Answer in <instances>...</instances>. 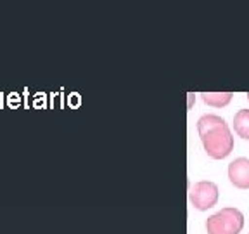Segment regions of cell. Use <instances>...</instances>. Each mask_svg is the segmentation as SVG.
I'll list each match as a JSON object with an SVG mask.
<instances>
[{
    "mask_svg": "<svg viewBox=\"0 0 249 234\" xmlns=\"http://www.w3.org/2000/svg\"><path fill=\"white\" fill-rule=\"evenodd\" d=\"M47 106V94L38 92L33 96V108L36 109H43Z\"/></svg>",
    "mask_w": 249,
    "mask_h": 234,
    "instance_id": "obj_8",
    "label": "cell"
},
{
    "mask_svg": "<svg viewBox=\"0 0 249 234\" xmlns=\"http://www.w3.org/2000/svg\"><path fill=\"white\" fill-rule=\"evenodd\" d=\"M218 201V186L210 180H201L191 186V203L197 210H208Z\"/></svg>",
    "mask_w": 249,
    "mask_h": 234,
    "instance_id": "obj_3",
    "label": "cell"
},
{
    "mask_svg": "<svg viewBox=\"0 0 249 234\" xmlns=\"http://www.w3.org/2000/svg\"><path fill=\"white\" fill-rule=\"evenodd\" d=\"M244 227V215L237 208H223L206 220L208 234H239Z\"/></svg>",
    "mask_w": 249,
    "mask_h": 234,
    "instance_id": "obj_2",
    "label": "cell"
},
{
    "mask_svg": "<svg viewBox=\"0 0 249 234\" xmlns=\"http://www.w3.org/2000/svg\"><path fill=\"white\" fill-rule=\"evenodd\" d=\"M202 101L210 106H214V108H222V106H227L230 101H232V92H204L201 94Z\"/></svg>",
    "mask_w": 249,
    "mask_h": 234,
    "instance_id": "obj_6",
    "label": "cell"
},
{
    "mask_svg": "<svg viewBox=\"0 0 249 234\" xmlns=\"http://www.w3.org/2000/svg\"><path fill=\"white\" fill-rule=\"evenodd\" d=\"M233 129L242 139H249V109H241L233 117Z\"/></svg>",
    "mask_w": 249,
    "mask_h": 234,
    "instance_id": "obj_5",
    "label": "cell"
},
{
    "mask_svg": "<svg viewBox=\"0 0 249 234\" xmlns=\"http://www.w3.org/2000/svg\"><path fill=\"white\" fill-rule=\"evenodd\" d=\"M4 101H5V94H4V92H0V109L4 108Z\"/></svg>",
    "mask_w": 249,
    "mask_h": 234,
    "instance_id": "obj_10",
    "label": "cell"
},
{
    "mask_svg": "<svg viewBox=\"0 0 249 234\" xmlns=\"http://www.w3.org/2000/svg\"><path fill=\"white\" fill-rule=\"evenodd\" d=\"M248 99H249V92H248Z\"/></svg>",
    "mask_w": 249,
    "mask_h": 234,
    "instance_id": "obj_11",
    "label": "cell"
},
{
    "mask_svg": "<svg viewBox=\"0 0 249 234\" xmlns=\"http://www.w3.org/2000/svg\"><path fill=\"white\" fill-rule=\"evenodd\" d=\"M229 179L239 189H249V158H237L229 165Z\"/></svg>",
    "mask_w": 249,
    "mask_h": 234,
    "instance_id": "obj_4",
    "label": "cell"
},
{
    "mask_svg": "<svg viewBox=\"0 0 249 234\" xmlns=\"http://www.w3.org/2000/svg\"><path fill=\"white\" fill-rule=\"evenodd\" d=\"M5 102L11 109H18L21 106V96L18 92H11L5 96Z\"/></svg>",
    "mask_w": 249,
    "mask_h": 234,
    "instance_id": "obj_7",
    "label": "cell"
},
{
    "mask_svg": "<svg viewBox=\"0 0 249 234\" xmlns=\"http://www.w3.org/2000/svg\"><path fill=\"white\" fill-rule=\"evenodd\" d=\"M197 132L206 153L214 160H223L232 153L233 137L227 121L216 115H204L197 120Z\"/></svg>",
    "mask_w": 249,
    "mask_h": 234,
    "instance_id": "obj_1",
    "label": "cell"
},
{
    "mask_svg": "<svg viewBox=\"0 0 249 234\" xmlns=\"http://www.w3.org/2000/svg\"><path fill=\"white\" fill-rule=\"evenodd\" d=\"M80 102H82V99H80V96H78L76 92L70 94V98H68V104H70L71 108H78Z\"/></svg>",
    "mask_w": 249,
    "mask_h": 234,
    "instance_id": "obj_9",
    "label": "cell"
}]
</instances>
